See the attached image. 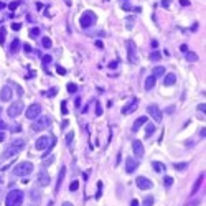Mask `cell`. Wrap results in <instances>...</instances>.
<instances>
[{
    "instance_id": "obj_1",
    "label": "cell",
    "mask_w": 206,
    "mask_h": 206,
    "mask_svg": "<svg viewBox=\"0 0 206 206\" xmlns=\"http://www.w3.org/2000/svg\"><path fill=\"white\" fill-rule=\"evenodd\" d=\"M25 147V140L23 139H17V140H12V142L5 147V150H3V158L5 160H10L13 158L15 155H18V152H22V148Z\"/></svg>"
},
{
    "instance_id": "obj_2",
    "label": "cell",
    "mask_w": 206,
    "mask_h": 206,
    "mask_svg": "<svg viewBox=\"0 0 206 206\" xmlns=\"http://www.w3.org/2000/svg\"><path fill=\"white\" fill-rule=\"evenodd\" d=\"M23 203V191L22 190H12L5 196V206H20Z\"/></svg>"
},
{
    "instance_id": "obj_3",
    "label": "cell",
    "mask_w": 206,
    "mask_h": 206,
    "mask_svg": "<svg viewBox=\"0 0 206 206\" xmlns=\"http://www.w3.org/2000/svg\"><path fill=\"white\" fill-rule=\"evenodd\" d=\"M33 172V163L31 162H20L13 167V175L15 176H27Z\"/></svg>"
},
{
    "instance_id": "obj_4",
    "label": "cell",
    "mask_w": 206,
    "mask_h": 206,
    "mask_svg": "<svg viewBox=\"0 0 206 206\" xmlns=\"http://www.w3.org/2000/svg\"><path fill=\"white\" fill-rule=\"evenodd\" d=\"M51 124V119L48 115H41V117H36L31 124V132H40V130H45L46 127H50Z\"/></svg>"
},
{
    "instance_id": "obj_5",
    "label": "cell",
    "mask_w": 206,
    "mask_h": 206,
    "mask_svg": "<svg viewBox=\"0 0 206 206\" xmlns=\"http://www.w3.org/2000/svg\"><path fill=\"white\" fill-rule=\"evenodd\" d=\"M53 145H55V139H53V137L43 135V137H40V139L36 140L35 148H36V150H51Z\"/></svg>"
},
{
    "instance_id": "obj_6",
    "label": "cell",
    "mask_w": 206,
    "mask_h": 206,
    "mask_svg": "<svg viewBox=\"0 0 206 206\" xmlns=\"http://www.w3.org/2000/svg\"><path fill=\"white\" fill-rule=\"evenodd\" d=\"M96 20H98V17H96V13L94 12H84L83 15H81V20H79V23H81V27L83 28H89L92 27L96 23Z\"/></svg>"
},
{
    "instance_id": "obj_7",
    "label": "cell",
    "mask_w": 206,
    "mask_h": 206,
    "mask_svg": "<svg viewBox=\"0 0 206 206\" xmlns=\"http://www.w3.org/2000/svg\"><path fill=\"white\" fill-rule=\"evenodd\" d=\"M127 58H129V63L130 64H137L139 63V55H137V48L134 45L132 40L127 41Z\"/></svg>"
},
{
    "instance_id": "obj_8",
    "label": "cell",
    "mask_w": 206,
    "mask_h": 206,
    "mask_svg": "<svg viewBox=\"0 0 206 206\" xmlns=\"http://www.w3.org/2000/svg\"><path fill=\"white\" fill-rule=\"evenodd\" d=\"M23 112V104L20 102V101H17V102H13L12 106L9 107V111H7V114H9V117H18L20 114Z\"/></svg>"
},
{
    "instance_id": "obj_9",
    "label": "cell",
    "mask_w": 206,
    "mask_h": 206,
    "mask_svg": "<svg viewBox=\"0 0 206 206\" xmlns=\"http://www.w3.org/2000/svg\"><path fill=\"white\" fill-rule=\"evenodd\" d=\"M40 114H41V106L40 104H31L27 109V119H30V120H35Z\"/></svg>"
},
{
    "instance_id": "obj_10",
    "label": "cell",
    "mask_w": 206,
    "mask_h": 206,
    "mask_svg": "<svg viewBox=\"0 0 206 206\" xmlns=\"http://www.w3.org/2000/svg\"><path fill=\"white\" fill-rule=\"evenodd\" d=\"M147 112L150 114V117L155 122H160L162 120V111H160V107L157 106V104H150V106L147 107Z\"/></svg>"
},
{
    "instance_id": "obj_11",
    "label": "cell",
    "mask_w": 206,
    "mask_h": 206,
    "mask_svg": "<svg viewBox=\"0 0 206 206\" xmlns=\"http://www.w3.org/2000/svg\"><path fill=\"white\" fill-rule=\"evenodd\" d=\"M135 183H137V186H139L140 190H150L153 186V183H152V180H148V178H145V176H137V180H135Z\"/></svg>"
},
{
    "instance_id": "obj_12",
    "label": "cell",
    "mask_w": 206,
    "mask_h": 206,
    "mask_svg": "<svg viewBox=\"0 0 206 206\" xmlns=\"http://www.w3.org/2000/svg\"><path fill=\"white\" fill-rule=\"evenodd\" d=\"M137 167H139V162L135 158H132V157H127L126 158V172L127 173H134L137 170Z\"/></svg>"
},
{
    "instance_id": "obj_13",
    "label": "cell",
    "mask_w": 206,
    "mask_h": 206,
    "mask_svg": "<svg viewBox=\"0 0 206 206\" xmlns=\"http://www.w3.org/2000/svg\"><path fill=\"white\" fill-rule=\"evenodd\" d=\"M132 150H134V153L137 157H144V153H145L144 145H142L140 140H134V142H132Z\"/></svg>"
},
{
    "instance_id": "obj_14",
    "label": "cell",
    "mask_w": 206,
    "mask_h": 206,
    "mask_svg": "<svg viewBox=\"0 0 206 206\" xmlns=\"http://www.w3.org/2000/svg\"><path fill=\"white\" fill-rule=\"evenodd\" d=\"M38 183H40V186H48L50 185V175L45 170L38 172Z\"/></svg>"
},
{
    "instance_id": "obj_15",
    "label": "cell",
    "mask_w": 206,
    "mask_h": 206,
    "mask_svg": "<svg viewBox=\"0 0 206 206\" xmlns=\"http://www.w3.org/2000/svg\"><path fill=\"white\" fill-rule=\"evenodd\" d=\"M137 107H139V101H137V99H132L126 107H122V114H132V112H134Z\"/></svg>"
},
{
    "instance_id": "obj_16",
    "label": "cell",
    "mask_w": 206,
    "mask_h": 206,
    "mask_svg": "<svg viewBox=\"0 0 206 206\" xmlns=\"http://www.w3.org/2000/svg\"><path fill=\"white\" fill-rule=\"evenodd\" d=\"M0 99H2L3 102L12 99V89H10V86H3L2 92H0Z\"/></svg>"
},
{
    "instance_id": "obj_17",
    "label": "cell",
    "mask_w": 206,
    "mask_h": 206,
    "mask_svg": "<svg viewBox=\"0 0 206 206\" xmlns=\"http://www.w3.org/2000/svg\"><path fill=\"white\" fill-rule=\"evenodd\" d=\"M175 83H176V74L168 73V74L165 76V79H163V86H173Z\"/></svg>"
},
{
    "instance_id": "obj_18",
    "label": "cell",
    "mask_w": 206,
    "mask_h": 206,
    "mask_svg": "<svg viewBox=\"0 0 206 206\" xmlns=\"http://www.w3.org/2000/svg\"><path fill=\"white\" fill-rule=\"evenodd\" d=\"M30 200L33 201V203H40V201H41V193H40V190L31 188V191H30Z\"/></svg>"
},
{
    "instance_id": "obj_19",
    "label": "cell",
    "mask_w": 206,
    "mask_h": 206,
    "mask_svg": "<svg viewBox=\"0 0 206 206\" xmlns=\"http://www.w3.org/2000/svg\"><path fill=\"white\" fill-rule=\"evenodd\" d=\"M144 124H147V117H139V119L134 122V126H132V132H137Z\"/></svg>"
},
{
    "instance_id": "obj_20",
    "label": "cell",
    "mask_w": 206,
    "mask_h": 206,
    "mask_svg": "<svg viewBox=\"0 0 206 206\" xmlns=\"http://www.w3.org/2000/svg\"><path fill=\"white\" fill-rule=\"evenodd\" d=\"M203 181H204V173L198 176V180L195 181V185H193V188H191V195H195V193L198 191V188L201 186V183H203Z\"/></svg>"
},
{
    "instance_id": "obj_21",
    "label": "cell",
    "mask_w": 206,
    "mask_h": 206,
    "mask_svg": "<svg viewBox=\"0 0 206 206\" xmlns=\"http://www.w3.org/2000/svg\"><path fill=\"white\" fill-rule=\"evenodd\" d=\"M155 79L157 78H153V76H148V78L145 79V91L153 89V86H155Z\"/></svg>"
},
{
    "instance_id": "obj_22",
    "label": "cell",
    "mask_w": 206,
    "mask_h": 206,
    "mask_svg": "<svg viewBox=\"0 0 206 206\" xmlns=\"http://www.w3.org/2000/svg\"><path fill=\"white\" fill-rule=\"evenodd\" d=\"M152 167H153V170H155V172H158V173H162V172H165V170H167L165 163H162V162H152Z\"/></svg>"
},
{
    "instance_id": "obj_23",
    "label": "cell",
    "mask_w": 206,
    "mask_h": 206,
    "mask_svg": "<svg viewBox=\"0 0 206 206\" xmlns=\"http://www.w3.org/2000/svg\"><path fill=\"white\" fill-rule=\"evenodd\" d=\"M64 175H66V167H61V170H59V176H58V183H56V191L61 188V183H63Z\"/></svg>"
},
{
    "instance_id": "obj_24",
    "label": "cell",
    "mask_w": 206,
    "mask_h": 206,
    "mask_svg": "<svg viewBox=\"0 0 206 206\" xmlns=\"http://www.w3.org/2000/svg\"><path fill=\"white\" fill-rule=\"evenodd\" d=\"M163 74H165V68L163 66H155L153 68V71H152L153 78H160V76H163Z\"/></svg>"
},
{
    "instance_id": "obj_25",
    "label": "cell",
    "mask_w": 206,
    "mask_h": 206,
    "mask_svg": "<svg viewBox=\"0 0 206 206\" xmlns=\"http://www.w3.org/2000/svg\"><path fill=\"white\" fill-rule=\"evenodd\" d=\"M153 134H155V126L153 124H147V127H145V137H152Z\"/></svg>"
},
{
    "instance_id": "obj_26",
    "label": "cell",
    "mask_w": 206,
    "mask_h": 206,
    "mask_svg": "<svg viewBox=\"0 0 206 206\" xmlns=\"http://www.w3.org/2000/svg\"><path fill=\"white\" fill-rule=\"evenodd\" d=\"M18 48H20V40H13L12 45H10V51H12V53H17Z\"/></svg>"
},
{
    "instance_id": "obj_27",
    "label": "cell",
    "mask_w": 206,
    "mask_h": 206,
    "mask_svg": "<svg viewBox=\"0 0 206 206\" xmlns=\"http://www.w3.org/2000/svg\"><path fill=\"white\" fill-rule=\"evenodd\" d=\"M185 56H186V59H188V61H191V63L198 61V56H196L195 53H191V51H186V53H185Z\"/></svg>"
},
{
    "instance_id": "obj_28",
    "label": "cell",
    "mask_w": 206,
    "mask_h": 206,
    "mask_svg": "<svg viewBox=\"0 0 206 206\" xmlns=\"http://www.w3.org/2000/svg\"><path fill=\"white\" fill-rule=\"evenodd\" d=\"M5 36H7V30H5V27H2L0 28V45L5 43Z\"/></svg>"
},
{
    "instance_id": "obj_29",
    "label": "cell",
    "mask_w": 206,
    "mask_h": 206,
    "mask_svg": "<svg viewBox=\"0 0 206 206\" xmlns=\"http://www.w3.org/2000/svg\"><path fill=\"white\" fill-rule=\"evenodd\" d=\"M160 58H162L160 51H152V53H150V59H152V61H158Z\"/></svg>"
},
{
    "instance_id": "obj_30",
    "label": "cell",
    "mask_w": 206,
    "mask_h": 206,
    "mask_svg": "<svg viewBox=\"0 0 206 206\" xmlns=\"http://www.w3.org/2000/svg\"><path fill=\"white\" fill-rule=\"evenodd\" d=\"M126 28H127V30H132V28H134V18H132V17L126 18Z\"/></svg>"
},
{
    "instance_id": "obj_31",
    "label": "cell",
    "mask_w": 206,
    "mask_h": 206,
    "mask_svg": "<svg viewBox=\"0 0 206 206\" xmlns=\"http://www.w3.org/2000/svg\"><path fill=\"white\" fill-rule=\"evenodd\" d=\"M153 196H145V200H144V206H153Z\"/></svg>"
},
{
    "instance_id": "obj_32",
    "label": "cell",
    "mask_w": 206,
    "mask_h": 206,
    "mask_svg": "<svg viewBox=\"0 0 206 206\" xmlns=\"http://www.w3.org/2000/svg\"><path fill=\"white\" fill-rule=\"evenodd\" d=\"M186 168H188V163H175V170L183 172V170H186Z\"/></svg>"
},
{
    "instance_id": "obj_33",
    "label": "cell",
    "mask_w": 206,
    "mask_h": 206,
    "mask_svg": "<svg viewBox=\"0 0 206 206\" xmlns=\"http://www.w3.org/2000/svg\"><path fill=\"white\" fill-rule=\"evenodd\" d=\"M41 43H43V46H45V48H51V40L48 38V36H45V38L41 40Z\"/></svg>"
},
{
    "instance_id": "obj_34",
    "label": "cell",
    "mask_w": 206,
    "mask_h": 206,
    "mask_svg": "<svg viewBox=\"0 0 206 206\" xmlns=\"http://www.w3.org/2000/svg\"><path fill=\"white\" fill-rule=\"evenodd\" d=\"M66 87H68V92H76V89H78V86H76L74 83H69Z\"/></svg>"
},
{
    "instance_id": "obj_35",
    "label": "cell",
    "mask_w": 206,
    "mask_h": 206,
    "mask_svg": "<svg viewBox=\"0 0 206 206\" xmlns=\"http://www.w3.org/2000/svg\"><path fill=\"white\" fill-rule=\"evenodd\" d=\"M78 188H79V183H78V181H73V183L69 185V191H76Z\"/></svg>"
},
{
    "instance_id": "obj_36",
    "label": "cell",
    "mask_w": 206,
    "mask_h": 206,
    "mask_svg": "<svg viewBox=\"0 0 206 206\" xmlns=\"http://www.w3.org/2000/svg\"><path fill=\"white\" fill-rule=\"evenodd\" d=\"M173 185V178L172 176H165V186H172Z\"/></svg>"
},
{
    "instance_id": "obj_37",
    "label": "cell",
    "mask_w": 206,
    "mask_h": 206,
    "mask_svg": "<svg viewBox=\"0 0 206 206\" xmlns=\"http://www.w3.org/2000/svg\"><path fill=\"white\" fill-rule=\"evenodd\" d=\"M30 35H31V36H38V35H40V28H36V27L31 28V30H30Z\"/></svg>"
},
{
    "instance_id": "obj_38",
    "label": "cell",
    "mask_w": 206,
    "mask_h": 206,
    "mask_svg": "<svg viewBox=\"0 0 206 206\" xmlns=\"http://www.w3.org/2000/svg\"><path fill=\"white\" fill-rule=\"evenodd\" d=\"M56 91H58V89H56V87H51V89L46 92V96H48V98H53V96L56 94Z\"/></svg>"
},
{
    "instance_id": "obj_39",
    "label": "cell",
    "mask_w": 206,
    "mask_h": 206,
    "mask_svg": "<svg viewBox=\"0 0 206 206\" xmlns=\"http://www.w3.org/2000/svg\"><path fill=\"white\" fill-rule=\"evenodd\" d=\"M198 112H203V115H204V112H206V104H204V102L198 106Z\"/></svg>"
},
{
    "instance_id": "obj_40",
    "label": "cell",
    "mask_w": 206,
    "mask_h": 206,
    "mask_svg": "<svg viewBox=\"0 0 206 206\" xmlns=\"http://www.w3.org/2000/svg\"><path fill=\"white\" fill-rule=\"evenodd\" d=\"M96 114H98V115L102 114V107H101V104H99V102L96 104Z\"/></svg>"
},
{
    "instance_id": "obj_41",
    "label": "cell",
    "mask_w": 206,
    "mask_h": 206,
    "mask_svg": "<svg viewBox=\"0 0 206 206\" xmlns=\"http://www.w3.org/2000/svg\"><path fill=\"white\" fill-rule=\"evenodd\" d=\"M3 188H5V183H3L2 176H0V196H2V195H3Z\"/></svg>"
},
{
    "instance_id": "obj_42",
    "label": "cell",
    "mask_w": 206,
    "mask_h": 206,
    "mask_svg": "<svg viewBox=\"0 0 206 206\" xmlns=\"http://www.w3.org/2000/svg\"><path fill=\"white\" fill-rule=\"evenodd\" d=\"M17 7H18V2H12L10 5H9V9L10 10H17Z\"/></svg>"
},
{
    "instance_id": "obj_43",
    "label": "cell",
    "mask_w": 206,
    "mask_h": 206,
    "mask_svg": "<svg viewBox=\"0 0 206 206\" xmlns=\"http://www.w3.org/2000/svg\"><path fill=\"white\" fill-rule=\"evenodd\" d=\"M73 137H74V134H73V132H69V134H68V135H66V142H68V144H71Z\"/></svg>"
},
{
    "instance_id": "obj_44",
    "label": "cell",
    "mask_w": 206,
    "mask_h": 206,
    "mask_svg": "<svg viewBox=\"0 0 206 206\" xmlns=\"http://www.w3.org/2000/svg\"><path fill=\"white\" fill-rule=\"evenodd\" d=\"M122 9H124V10H130L132 7H130V3H129V2H124V3H122Z\"/></svg>"
},
{
    "instance_id": "obj_45",
    "label": "cell",
    "mask_w": 206,
    "mask_h": 206,
    "mask_svg": "<svg viewBox=\"0 0 206 206\" xmlns=\"http://www.w3.org/2000/svg\"><path fill=\"white\" fill-rule=\"evenodd\" d=\"M45 63H51V56H50V55L43 56V64H45Z\"/></svg>"
},
{
    "instance_id": "obj_46",
    "label": "cell",
    "mask_w": 206,
    "mask_h": 206,
    "mask_svg": "<svg viewBox=\"0 0 206 206\" xmlns=\"http://www.w3.org/2000/svg\"><path fill=\"white\" fill-rule=\"evenodd\" d=\"M56 69H58V73H59V74H66V69H64L63 66H58Z\"/></svg>"
},
{
    "instance_id": "obj_47",
    "label": "cell",
    "mask_w": 206,
    "mask_h": 206,
    "mask_svg": "<svg viewBox=\"0 0 206 206\" xmlns=\"http://www.w3.org/2000/svg\"><path fill=\"white\" fill-rule=\"evenodd\" d=\"M5 129H7L5 122H3V120H0V132H2V130H5Z\"/></svg>"
},
{
    "instance_id": "obj_48",
    "label": "cell",
    "mask_w": 206,
    "mask_h": 206,
    "mask_svg": "<svg viewBox=\"0 0 206 206\" xmlns=\"http://www.w3.org/2000/svg\"><path fill=\"white\" fill-rule=\"evenodd\" d=\"M200 135L203 137V139L206 137V129H204V127H203V129H200Z\"/></svg>"
},
{
    "instance_id": "obj_49",
    "label": "cell",
    "mask_w": 206,
    "mask_h": 206,
    "mask_svg": "<svg viewBox=\"0 0 206 206\" xmlns=\"http://www.w3.org/2000/svg\"><path fill=\"white\" fill-rule=\"evenodd\" d=\"M12 28H13V30H20V28H22V25H20V23H13V25H12Z\"/></svg>"
},
{
    "instance_id": "obj_50",
    "label": "cell",
    "mask_w": 206,
    "mask_h": 206,
    "mask_svg": "<svg viewBox=\"0 0 206 206\" xmlns=\"http://www.w3.org/2000/svg\"><path fill=\"white\" fill-rule=\"evenodd\" d=\"M180 3H181L183 7H188V5H190V2H188V0H180Z\"/></svg>"
},
{
    "instance_id": "obj_51",
    "label": "cell",
    "mask_w": 206,
    "mask_h": 206,
    "mask_svg": "<svg viewBox=\"0 0 206 206\" xmlns=\"http://www.w3.org/2000/svg\"><path fill=\"white\" fill-rule=\"evenodd\" d=\"M162 5H163V7H168V5H170V0H162Z\"/></svg>"
},
{
    "instance_id": "obj_52",
    "label": "cell",
    "mask_w": 206,
    "mask_h": 206,
    "mask_svg": "<svg viewBox=\"0 0 206 206\" xmlns=\"http://www.w3.org/2000/svg\"><path fill=\"white\" fill-rule=\"evenodd\" d=\"M23 48H25V51H27V53H31V46H30V45H25Z\"/></svg>"
},
{
    "instance_id": "obj_53",
    "label": "cell",
    "mask_w": 206,
    "mask_h": 206,
    "mask_svg": "<svg viewBox=\"0 0 206 206\" xmlns=\"http://www.w3.org/2000/svg\"><path fill=\"white\" fill-rule=\"evenodd\" d=\"M180 50L183 51V53H186V51H188V46H186V45H181V48H180Z\"/></svg>"
},
{
    "instance_id": "obj_54",
    "label": "cell",
    "mask_w": 206,
    "mask_h": 206,
    "mask_svg": "<svg viewBox=\"0 0 206 206\" xmlns=\"http://www.w3.org/2000/svg\"><path fill=\"white\" fill-rule=\"evenodd\" d=\"M61 111H63V114H66V102H63V106H61Z\"/></svg>"
},
{
    "instance_id": "obj_55",
    "label": "cell",
    "mask_w": 206,
    "mask_h": 206,
    "mask_svg": "<svg viewBox=\"0 0 206 206\" xmlns=\"http://www.w3.org/2000/svg\"><path fill=\"white\" fill-rule=\"evenodd\" d=\"M51 162H53V157H51V158H48L46 162H45V160H43V163H45V165H50V163H51Z\"/></svg>"
},
{
    "instance_id": "obj_56",
    "label": "cell",
    "mask_w": 206,
    "mask_h": 206,
    "mask_svg": "<svg viewBox=\"0 0 206 206\" xmlns=\"http://www.w3.org/2000/svg\"><path fill=\"white\" fill-rule=\"evenodd\" d=\"M117 66V61H112L111 64H109V68H112V69H114V68Z\"/></svg>"
},
{
    "instance_id": "obj_57",
    "label": "cell",
    "mask_w": 206,
    "mask_h": 206,
    "mask_svg": "<svg viewBox=\"0 0 206 206\" xmlns=\"http://www.w3.org/2000/svg\"><path fill=\"white\" fill-rule=\"evenodd\" d=\"M3 140H5V134H3V132H0V142H3Z\"/></svg>"
},
{
    "instance_id": "obj_58",
    "label": "cell",
    "mask_w": 206,
    "mask_h": 206,
    "mask_svg": "<svg viewBox=\"0 0 206 206\" xmlns=\"http://www.w3.org/2000/svg\"><path fill=\"white\" fill-rule=\"evenodd\" d=\"M130 206H139V201H137V200H132V203H130Z\"/></svg>"
},
{
    "instance_id": "obj_59",
    "label": "cell",
    "mask_w": 206,
    "mask_h": 206,
    "mask_svg": "<svg viewBox=\"0 0 206 206\" xmlns=\"http://www.w3.org/2000/svg\"><path fill=\"white\" fill-rule=\"evenodd\" d=\"M12 132H20V126H13V130Z\"/></svg>"
},
{
    "instance_id": "obj_60",
    "label": "cell",
    "mask_w": 206,
    "mask_h": 206,
    "mask_svg": "<svg viewBox=\"0 0 206 206\" xmlns=\"http://www.w3.org/2000/svg\"><path fill=\"white\" fill-rule=\"evenodd\" d=\"M63 206H73V204L69 203V201H64V203H63Z\"/></svg>"
},
{
    "instance_id": "obj_61",
    "label": "cell",
    "mask_w": 206,
    "mask_h": 206,
    "mask_svg": "<svg viewBox=\"0 0 206 206\" xmlns=\"http://www.w3.org/2000/svg\"><path fill=\"white\" fill-rule=\"evenodd\" d=\"M2 9H5V3H2V2H0V10H2Z\"/></svg>"
},
{
    "instance_id": "obj_62",
    "label": "cell",
    "mask_w": 206,
    "mask_h": 206,
    "mask_svg": "<svg viewBox=\"0 0 206 206\" xmlns=\"http://www.w3.org/2000/svg\"><path fill=\"white\" fill-rule=\"evenodd\" d=\"M126 2H127V0H126Z\"/></svg>"
}]
</instances>
